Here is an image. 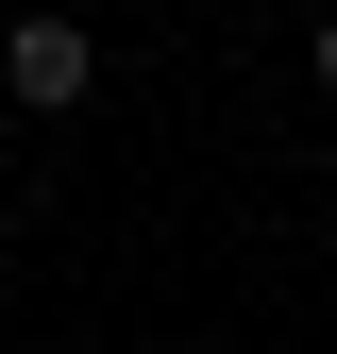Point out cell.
I'll list each match as a JSON object with an SVG mask.
<instances>
[{"label": "cell", "mask_w": 337, "mask_h": 354, "mask_svg": "<svg viewBox=\"0 0 337 354\" xmlns=\"http://www.w3.org/2000/svg\"><path fill=\"white\" fill-rule=\"evenodd\" d=\"M84 84H102V34H84L68 0H34V17L0 34V102H17V118H68Z\"/></svg>", "instance_id": "obj_1"}, {"label": "cell", "mask_w": 337, "mask_h": 354, "mask_svg": "<svg viewBox=\"0 0 337 354\" xmlns=\"http://www.w3.org/2000/svg\"><path fill=\"white\" fill-rule=\"evenodd\" d=\"M304 68H320V102H337V17H320V51H304Z\"/></svg>", "instance_id": "obj_2"}, {"label": "cell", "mask_w": 337, "mask_h": 354, "mask_svg": "<svg viewBox=\"0 0 337 354\" xmlns=\"http://www.w3.org/2000/svg\"><path fill=\"white\" fill-rule=\"evenodd\" d=\"M17 17H34V0H17Z\"/></svg>", "instance_id": "obj_3"}]
</instances>
